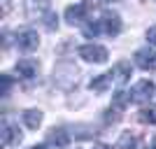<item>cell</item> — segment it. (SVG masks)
Masks as SVG:
<instances>
[{
    "instance_id": "1",
    "label": "cell",
    "mask_w": 156,
    "mask_h": 149,
    "mask_svg": "<svg viewBox=\"0 0 156 149\" xmlns=\"http://www.w3.org/2000/svg\"><path fill=\"white\" fill-rule=\"evenodd\" d=\"M77 77H79V70H77V65L70 63V61H63V63H58L54 68V82L63 91H70L72 86L77 84Z\"/></svg>"
},
{
    "instance_id": "2",
    "label": "cell",
    "mask_w": 156,
    "mask_h": 149,
    "mask_svg": "<svg viewBox=\"0 0 156 149\" xmlns=\"http://www.w3.org/2000/svg\"><path fill=\"white\" fill-rule=\"evenodd\" d=\"M77 54L86 61V63H105V61H107V56H110V51H107L103 44H96V42L82 44V47L77 49Z\"/></svg>"
},
{
    "instance_id": "3",
    "label": "cell",
    "mask_w": 156,
    "mask_h": 149,
    "mask_svg": "<svg viewBox=\"0 0 156 149\" xmlns=\"http://www.w3.org/2000/svg\"><path fill=\"white\" fill-rule=\"evenodd\" d=\"M154 91H156V86L151 84L149 79H140V82L130 89V100L137 103V105H144V103H149V100H151Z\"/></svg>"
},
{
    "instance_id": "4",
    "label": "cell",
    "mask_w": 156,
    "mask_h": 149,
    "mask_svg": "<svg viewBox=\"0 0 156 149\" xmlns=\"http://www.w3.org/2000/svg\"><path fill=\"white\" fill-rule=\"evenodd\" d=\"M135 63L140 70L144 72H154L156 70V51L149 49V47H144V49H137L135 51Z\"/></svg>"
},
{
    "instance_id": "5",
    "label": "cell",
    "mask_w": 156,
    "mask_h": 149,
    "mask_svg": "<svg viewBox=\"0 0 156 149\" xmlns=\"http://www.w3.org/2000/svg\"><path fill=\"white\" fill-rule=\"evenodd\" d=\"M21 140H23V135L19 133V126L12 123L9 119H5L2 121V144L5 147H16Z\"/></svg>"
},
{
    "instance_id": "6",
    "label": "cell",
    "mask_w": 156,
    "mask_h": 149,
    "mask_svg": "<svg viewBox=\"0 0 156 149\" xmlns=\"http://www.w3.org/2000/svg\"><path fill=\"white\" fill-rule=\"evenodd\" d=\"M16 47H19L21 51H35L40 47V37L35 30H21L19 35H16Z\"/></svg>"
},
{
    "instance_id": "7",
    "label": "cell",
    "mask_w": 156,
    "mask_h": 149,
    "mask_svg": "<svg viewBox=\"0 0 156 149\" xmlns=\"http://www.w3.org/2000/svg\"><path fill=\"white\" fill-rule=\"evenodd\" d=\"M100 26H103V33L105 35H110V37H117L119 33H121V16L119 14H103V19H100Z\"/></svg>"
},
{
    "instance_id": "8",
    "label": "cell",
    "mask_w": 156,
    "mask_h": 149,
    "mask_svg": "<svg viewBox=\"0 0 156 149\" xmlns=\"http://www.w3.org/2000/svg\"><path fill=\"white\" fill-rule=\"evenodd\" d=\"M49 2H51V0H23L26 16L28 19H40V16H44L47 9H49Z\"/></svg>"
},
{
    "instance_id": "9",
    "label": "cell",
    "mask_w": 156,
    "mask_h": 149,
    "mask_svg": "<svg viewBox=\"0 0 156 149\" xmlns=\"http://www.w3.org/2000/svg\"><path fill=\"white\" fill-rule=\"evenodd\" d=\"M84 19H86V5H84V2L70 5L68 9H65V21H68L70 26H75V23H82Z\"/></svg>"
},
{
    "instance_id": "10",
    "label": "cell",
    "mask_w": 156,
    "mask_h": 149,
    "mask_svg": "<svg viewBox=\"0 0 156 149\" xmlns=\"http://www.w3.org/2000/svg\"><path fill=\"white\" fill-rule=\"evenodd\" d=\"M47 142L54 144L56 149H63V147H68V142H70V135H68V130H63V128H51L47 133Z\"/></svg>"
},
{
    "instance_id": "11",
    "label": "cell",
    "mask_w": 156,
    "mask_h": 149,
    "mask_svg": "<svg viewBox=\"0 0 156 149\" xmlns=\"http://www.w3.org/2000/svg\"><path fill=\"white\" fill-rule=\"evenodd\" d=\"M37 70H40V63H37V61H33V59H21V61H16V72H19L21 77L30 79V77H35V75H37Z\"/></svg>"
},
{
    "instance_id": "12",
    "label": "cell",
    "mask_w": 156,
    "mask_h": 149,
    "mask_svg": "<svg viewBox=\"0 0 156 149\" xmlns=\"http://www.w3.org/2000/svg\"><path fill=\"white\" fill-rule=\"evenodd\" d=\"M130 72H133V68H130L128 61H119V63L112 68V77H114L117 84H126L130 79Z\"/></svg>"
},
{
    "instance_id": "13",
    "label": "cell",
    "mask_w": 156,
    "mask_h": 149,
    "mask_svg": "<svg viewBox=\"0 0 156 149\" xmlns=\"http://www.w3.org/2000/svg\"><path fill=\"white\" fill-rule=\"evenodd\" d=\"M112 72H103V75H98V77H93L91 82H89V89L93 91V93H105V91L110 89L112 84Z\"/></svg>"
},
{
    "instance_id": "14",
    "label": "cell",
    "mask_w": 156,
    "mask_h": 149,
    "mask_svg": "<svg viewBox=\"0 0 156 149\" xmlns=\"http://www.w3.org/2000/svg\"><path fill=\"white\" fill-rule=\"evenodd\" d=\"M23 123H26L28 128H37L40 123H42V112L40 110H26L23 112Z\"/></svg>"
},
{
    "instance_id": "15",
    "label": "cell",
    "mask_w": 156,
    "mask_h": 149,
    "mask_svg": "<svg viewBox=\"0 0 156 149\" xmlns=\"http://www.w3.org/2000/svg\"><path fill=\"white\" fill-rule=\"evenodd\" d=\"M140 121L142 123H149V126H156V105H144L140 110Z\"/></svg>"
},
{
    "instance_id": "16",
    "label": "cell",
    "mask_w": 156,
    "mask_h": 149,
    "mask_svg": "<svg viewBox=\"0 0 156 149\" xmlns=\"http://www.w3.org/2000/svg\"><path fill=\"white\" fill-rule=\"evenodd\" d=\"M140 144H137V137L130 133V130H126V133H121V137H119V149H137Z\"/></svg>"
},
{
    "instance_id": "17",
    "label": "cell",
    "mask_w": 156,
    "mask_h": 149,
    "mask_svg": "<svg viewBox=\"0 0 156 149\" xmlns=\"http://www.w3.org/2000/svg\"><path fill=\"white\" fill-rule=\"evenodd\" d=\"M128 100H130V93H128V91H117L114 98H112V107H114V110H124Z\"/></svg>"
},
{
    "instance_id": "18",
    "label": "cell",
    "mask_w": 156,
    "mask_h": 149,
    "mask_svg": "<svg viewBox=\"0 0 156 149\" xmlns=\"http://www.w3.org/2000/svg\"><path fill=\"white\" fill-rule=\"evenodd\" d=\"M100 30H103V26H100V19H98V21H89V23H84V35H86V37H96Z\"/></svg>"
},
{
    "instance_id": "19",
    "label": "cell",
    "mask_w": 156,
    "mask_h": 149,
    "mask_svg": "<svg viewBox=\"0 0 156 149\" xmlns=\"http://www.w3.org/2000/svg\"><path fill=\"white\" fill-rule=\"evenodd\" d=\"M42 23H44L47 30H56V28H58V16H56V14H51V12H47L44 19H42Z\"/></svg>"
},
{
    "instance_id": "20",
    "label": "cell",
    "mask_w": 156,
    "mask_h": 149,
    "mask_svg": "<svg viewBox=\"0 0 156 149\" xmlns=\"http://www.w3.org/2000/svg\"><path fill=\"white\" fill-rule=\"evenodd\" d=\"M9 86H12L9 75H2V96H7V93H9Z\"/></svg>"
},
{
    "instance_id": "21",
    "label": "cell",
    "mask_w": 156,
    "mask_h": 149,
    "mask_svg": "<svg viewBox=\"0 0 156 149\" xmlns=\"http://www.w3.org/2000/svg\"><path fill=\"white\" fill-rule=\"evenodd\" d=\"M147 40H149L151 44H156V26H151L149 30H147Z\"/></svg>"
},
{
    "instance_id": "22",
    "label": "cell",
    "mask_w": 156,
    "mask_h": 149,
    "mask_svg": "<svg viewBox=\"0 0 156 149\" xmlns=\"http://www.w3.org/2000/svg\"><path fill=\"white\" fill-rule=\"evenodd\" d=\"M30 149H47L44 144H35V147H30Z\"/></svg>"
},
{
    "instance_id": "23",
    "label": "cell",
    "mask_w": 156,
    "mask_h": 149,
    "mask_svg": "<svg viewBox=\"0 0 156 149\" xmlns=\"http://www.w3.org/2000/svg\"><path fill=\"white\" fill-rule=\"evenodd\" d=\"M96 149H112V147H107V144H98Z\"/></svg>"
},
{
    "instance_id": "24",
    "label": "cell",
    "mask_w": 156,
    "mask_h": 149,
    "mask_svg": "<svg viewBox=\"0 0 156 149\" xmlns=\"http://www.w3.org/2000/svg\"><path fill=\"white\" fill-rule=\"evenodd\" d=\"M151 149H156V135H154V140H151Z\"/></svg>"
},
{
    "instance_id": "25",
    "label": "cell",
    "mask_w": 156,
    "mask_h": 149,
    "mask_svg": "<svg viewBox=\"0 0 156 149\" xmlns=\"http://www.w3.org/2000/svg\"><path fill=\"white\" fill-rule=\"evenodd\" d=\"M103 2H119V0H103Z\"/></svg>"
}]
</instances>
